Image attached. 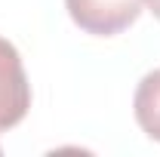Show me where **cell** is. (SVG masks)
Here are the masks:
<instances>
[{
    "label": "cell",
    "instance_id": "2",
    "mask_svg": "<svg viewBox=\"0 0 160 157\" xmlns=\"http://www.w3.org/2000/svg\"><path fill=\"white\" fill-rule=\"evenodd\" d=\"M28 108H31V83L22 56L6 37H0V133L22 123Z\"/></svg>",
    "mask_w": 160,
    "mask_h": 157
},
{
    "label": "cell",
    "instance_id": "4",
    "mask_svg": "<svg viewBox=\"0 0 160 157\" xmlns=\"http://www.w3.org/2000/svg\"><path fill=\"white\" fill-rule=\"evenodd\" d=\"M145 3H148V9H151V13L160 19V0H145Z\"/></svg>",
    "mask_w": 160,
    "mask_h": 157
},
{
    "label": "cell",
    "instance_id": "3",
    "mask_svg": "<svg viewBox=\"0 0 160 157\" xmlns=\"http://www.w3.org/2000/svg\"><path fill=\"white\" fill-rule=\"evenodd\" d=\"M132 111L139 126L148 136L160 142V68L145 74L142 83L136 86V99H132Z\"/></svg>",
    "mask_w": 160,
    "mask_h": 157
},
{
    "label": "cell",
    "instance_id": "1",
    "mask_svg": "<svg viewBox=\"0 0 160 157\" xmlns=\"http://www.w3.org/2000/svg\"><path fill=\"white\" fill-rule=\"evenodd\" d=\"M145 0H65V9L80 31L114 37L139 19Z\"/></svg>",
    "mask_w": 160,
    "mask_h": 157
}]
</instances>
